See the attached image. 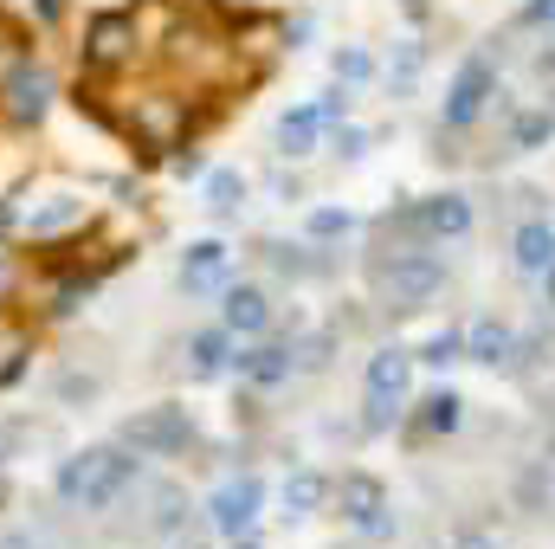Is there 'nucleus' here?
<instances>
[{"label":"nucleus","mask_w":555,"mask_h":549,"mask_svg":"<svg viewBox=\"0 0 555 549\" xmlns=\"http://www.w3.org/2000/svg\"><path fill=\"white\" fill-rule=\"evenodd\" d=\"M142 485V459L124 439H104V446H78L59 459L52 472V498L78 518H111L130 491Z\"/></svg>","instance_id":"1"},{"label":"nucleus","mask_w":555,"mask_h":549,"mask_svg":"<svg viewBox=\"0 0 555 549\" xmlns=\"http://www.w3.org/2000/svg\"><path fill=\"white\" fill-rule=\"evenodd\" d=\"M375 291L395 317L408 310H426L439 291H446V259L433 246H401V253H382L375 259Z\"/></svg>","instance_id":"2"},{"label":"nucleus","mask_w":555,"mask_h":549,"mask_svg":"<svg viewBox=\"0 0 555 549\" xmlns=\"http://www.w3.org/2000/svg\"><path fill=\"white\" fill-rule=\"evenodd\" d=\"M408 388H414V349L382 343L362 369V433H388L408 413Z\"/></svg>","instance_id":"3"},{"label":"nucleus","mask_w":555,"mask_h":549,"mask_svg":"<svg viewBox=\"0 0 555 549\" xmlns=\"http://www.w3.org/2000/svg\"><path fill=\"white\" fill-rule=\"evenodd\" d=\"M117 439H124L137 459H181V452L201 439V426H194V408H188V401H155V408L130 413V420L117 426Z\"/></svg>","instance_id":"4"},{"label":"nucleus","mask_w":555,"mask_h":549,"mask_svg":"<svg viewBox=\"0 0 555 549\" xmlns=\"http://www.w3.org/2000/svg\"><path fill=\"white\" fill-rule=\"evenodd\" d=\"M491 104H498V59H491V52H472V59H459L452 85H446V98H439V130L465 137V130L485 124Z\"/></svg>","instance_id":"5"},{"label":"nucleus","mask_w":555,"mask_h":549,"mask_svg":"<svg viewBox=\"0 0 555 549\" xmlns=\"http://www.w3.org/2000/svg\"><path fill=\"white\" fill-rule=\"evenodd\" d=\"M330 505H343V524H349L362 544H395V537H401V518H395L388 485H382L375 472H343L336 491H330Z\"/></svg>","instance_id":"6"},{"label":"nucleus","mask_w":555,"mask_h":549,"mask_svg":"<svg viewBox=\"0 0 555 549\" xmlns=\"http://www.w3.org/2000/svg\"><path fill=\"white\" fill-rule=\"evenodd\" d=\"M52 98H59L52 72L33 52H13V65L0 72V111H7V124L13 130H39L52 117Z\"/></svg>","instance_id":"7"},{"label":"nucleus","mask_w":555,"mask_h":549,"mask_svg":"<svg viewBox=\"0 0 555 549\" xmlns=\"http://www.w3.org/2000/svg\"><path fill=\"white\" fill-rule=\"evenodd\" d=\"M137 46H142V26H137V13H124V7H111V13H98V20L85 26V46H78V65H85L91 78H117L124 65H137Z\"/></svg>","instance_id":"8"},{"label":"nucleus","mask_w":555,"mask_h":549,"mask_svg":"<svg viewBox=\"0 0 555 549\" xmlns=\"http://www.w3.org/2000/svg\"><path fill=\"white\" fill-rule=\"evenodd\" d=\"M259 511H266V478L259 472H240V478H227V485L207 491V524H214L220 544L253 537L259 531Z\"/></svg>","instance_id":"9"},{"label":"nucleus","mask_w":555,"mask_h":549,"mask_svg":"<svg viewBox=\"0 0 555 549\" xmlns=\"http://www.w3.org/2000/svg\"><path fill=\"white\" fill-rule=\"evenodd\" d=\"M220 323L240 336V343H253V336H272V323H278V304H272V291L266 284H253V278H227L220 284Z\"/></svg>","instance_id":"10"},{"label":"nucleus","mask_w":555,"mask_h":549,"mask_svg":"<svg viewBox=\"0 0 555 549\" xmlns=\"http://www.w3.org/2000/svg\"><path fill=\"white\" fill-rule=\"evenodd\" d=\"M414 214H420V240H426V246H452V240H465V233L478 227V207H472V194H459V188L414 201Z\"/></svg>","instance_id":"11"},{"label":"nucleus","mask_w":555,"mask_h":549,"mask_svg":"<svg viewBox=\"0 0 555 549\" xmlns=\"http://www.w3.org/2000/svg\"><path fill=\"white\" fill-rule=\"evenodd\" d=\"M175 278H181V291L188 297H220V284L233 278V253H227V240H188V253H181V266H175Z\"/></svg>","instance_id":"12"},{"label":"nucleus","mask_w":555,"mask_h":549,"mask_svg":"<svg viewBox=\"0 0 555 549\" xmlns=\"http://www.w3.org/2000/svg\"><path fill=\"white\" fill-rule=\"evenodd\" d=\"M233 375H240L246 388H259V395L284 388V382H291V343H278V336L240 343V349H233Z\"/></svg>","instance_id":"13"},{"label":"nucleus","mask_w":555,"mask_h":549,"mask_svg":"<svg viewBox=\"0 0 555 549\" xmlns=\"http://www.w3.org/2000/svg\"><path fill=\"white\" fill-rule=\"evenodd\" d=\"M233 349H240V336H233L227 323H207V330H194V336L181 343L188 382H220V375H233Z\"/></svg>","instance_id":"14"},{"label":"nucleus","mask_w":555,"mask_h":549,"mask_svg":"<svg viewBox=\"0 0 555 549\" xmlns=\"http://www.w3.org/2000/svg\"><path fill=\"white\" fill-rule=\"evenodd\" d=\"M330 491H336V478H330V472H317V465H291V472H284V485H278V505H284V518H291V524H304V518H317V511L330 505Z\"/></svg>","instance_id":"15"},{"label":"nucleus","mask_w":555,"mask_h":549,"mask_svg":"<svg viewBox=\"0 0 555 549\" xmlns=\"http://www.w3.org/2000/svg\"><path fill=\"white\" fill-rule=\"evenodd\" d=\"M465 362H478V369H517V330L511 323H498V317H478L472 330H465Z\"/></svg>","instance_id":"16"},{"label":"nucleus","mask_w":555,"mask_h":549,"mask_svg":"<svg viewBox=\"0 0 555 549\" xmlns=\"http://www.w3.org/2000/svg\"><path fill=\"white\" fill-rule=\"evenodd\" d=\"M130 130H137L149 149H181V137H188V98H149Z\"/></svg>","instance_id":"17"},{"label":"nucleus","mask_w":555,"mask_h":549,"mask_svg":"<svg viewBox=\"0 0 555 549\" xmlns=\"http://www.w3.org/2000/svg\"><path fill=\"white\" fill-rule=\"evenodd\" d=\"M272 149L284 162H310V155L323 149V117H317V104H291L272 130Z\"/></svg>","instance_id":"18"},{"label":"nucleus","mask_w":555,"mask_h":549,"mask_svg":"<svg viewBox=\"0 0 555 549\" xmlns=\"http://www.w3.org/2000/svg\"><path fill=\"white\" fill-rule=\"evenodd\" d=\"M511 266L524 278H543L555 266V227L543 220V214H530L517 233H511Z\"/></svg>","instance_id":"19"},{"label":"nucleus","mask_w":555,"mask_h":549,"mask_svg":"<svg viewBox=\"0 0 555 549\" xmlns=\"http://www.w3.org/2000/svg\"><path fill=\"white\" fill-rule=\"evenodd\" d=\"M459 426H465V395H459V388H433V395H420L414 439H452Z\"/></svg>","instance_id":"20"},{"label":"nucleus","mask_w":555,"mask_h":549,"mask_svg":"<svg viewBox=\"0 0 555 549\" xmlns=\"http://www.w3.org/2000/svg\"><path fill=\"white\" fill-rule=\"evenodd\" d=\"M246 194H253V181H246L240 168H207V175H201V207H207L214 220H233V214L246 207Z\"/></svg>","instance_id":"21"},{"label":"nucleus","mask_w":555,"mask_h":549,"mask_svg":"<svg viewBox=\"0 0 555 549\" xmlns=\"http://www.w3.org/2000/svg\"><path fill=\"white\" fill-rule=\"evenodd\" d=\"M33 240H52V233H72V227H85V201L78 194H52V201H39L26 220H20Z\"/></svg>","instance_id":"22"},{"label":"nucleus","mask_w":555,"mask_h":549,"mask_svg":"<svg viewBox=\"0 0 555 549\" xmlns=\"http://www.w3.org/2000/svg\"><path fill=\"white\" fill-rule=\"evenodd\" d=\"M336 349H343L336 330H304V336H291V375H323V369L336 362Z\"/></svg>","instance_id":"23"},{"label":"nucleus","mask_w":555,"mask_h":549,"mask_svg":"<svg viewBox=\"0 0 555 549\" xmlns=\"http://www.w3.org/2000/svg\"><path fill=\"white\" fill-rule=\"evenodd\" d=\"M266 259H272V272L291 278V284L330 272V259H323V246H317V240H304V246H266Z\"/></svg>","instance_id":"24"},{"label":"nucleus","mask_w":555,"mask_h":549,"mask_svg":"<svg viewBox=\"0 0 555 549\" xmlns=\"http://www.w3.org/2000/svg\"><path fill=\"white\" fill-rule=\"evenodd\" d=\"M188 518H194V505H188V491H175V485H162V491H155V511H149V537H162V544H175V537H188Z\"/></svg>","instance_id":"25"},{"label":"nucleus","mask_w":555,"mask_h":549,"mask_svg":"<svg viewBox=\"0 0 555 549\" xmlns=\"http://www.w3.org/2000/svg\"><path fill=\"white\" fill-rule=\"evenodd\" d=\"M555 137V98H543V104H530L517 124H511V149L517 155H530V149H543V142Z\"/></svg>","instance_id":"26"},{"label":"nucleus","mask_w":555,"mask_h":549,"mask_svg":"<svg viewBox=\"0 0 555 549\" xmlns=\"http://www.w3.org/2000/svg\"><path fill=\"white\" fill-rule=\"evenodd\" d=\"M349 233H356V214L349 207H310L304 214V240H317V246H336Z\"/></svg>","instance_id":"27"},{"label":"nucleus","mask_w":555,"mask_h":549,"mask_svg":"<svg viewBox=\"0 0 555 549\" xmlns=\"http://www.w3.org/2000/svg\"><path fill=\"white\" fill-rule=\"evenodd\" d=\"M330 78H336V85H349V91H362V85L375 78L369 46H336V52H330Z\"/></svg>","instance_id":"28"},{"label":"nucleus","mask_w":555,"mask_h":549,"mask_svg":"<svg viewBox=\"0 0 555 549\" xmlns=\"http://www.w3.org/2000/svg\"><path fill=\"white\" fill-rule=\"evenodd\" d=\"M414 362H426V369H452V362H465V330H433L426 343L414 349Z\"/></svg>","instance_id":"29"},{"label":"nucleus","mask_w":555,"mask_h":549,"mask_svg":"<svg viewBox=\"0 0 555 549\" xmlns=\"http://www.w3.org/2000/svg\"><path fill=\"white\" fill-rule=\"evenodd\" d=\"M323 137H330V155H336V162H362V155L375 149V137H369L362 124H336V130H323Z\"/></svg>","instance_id":"30"},{"label":"nucleus","mask_w":555,"mask_h":549,"mask_svg":"<svg viewBox=\"0 0 555 549\" xmlns=\"http://www.w3.org/2000/svg\"><path fill=\"white\" fill-rule=\"evenodd\" d=\"M310 104H317L323 130H336V124H349V111H356V91H349V85H330V91H317Z\"/></svg>","instance_id":"31"},{"label":"nucleus","mask_w":555,"mask_h":549,"mask_svg":"<svg viewBox=\"0 0 555 549\" xmlns=\"http://www.w3.org/2000/svg\"><path fill=\"white\" fill-rule=\"evenodd\" d=\"M420 65H426V46H414V39H408V46H401V59H395V72H388L395 98H408V91L420 85Z\"/></svg>","instance_id":"32"},{"label":"nucleus","mask_w":555,"mask_h":549,"mask_svg":"<svg viewBox=\"0 0 555 549\" xmlns=\"http://www.w3.org/2000/svg\"><path fill=\"white\" fill-rule=\"evenodd\" d=\"M168 175L175 181H201L207 175V155L201 149H168Z\"/></svg>","instance_id":"33"},{"label":"nucleus","mask_w":555,"mask_h":549,"mask_svg":"<svg viewBox=\"0 0 555 549\" xmlns=\"http://www.w3.org/2000/svg\"><path fill=\"white\" fill-rule=\"evenodd\" d=\"M98 375H59V401H98Z\"/></svg>","instance_id":"34"},{"label":"nucleus","mask_w":555,"mask_h":549,"mask_svg":"<svg viewBox=\"0 0 555 549\" xmlns=\"http://www.w3.org/2000/svg\"><path fill=\"white\" fill-rule=\"evenodd\" d=\"M446 549H498V537H491V531H478V524H459Z\"/></svg>","instance_id":"35"},{"label":"nucleus","mask_w":555,"mask_h":549,"mask_svg":"<svg viewBox=\"0 0 555 549\" xmlns=\"http://www.w3.org/2000/svg\"><path fill=\"white\" fill-rule=\"evenodd\" d=\"M524 26H555V0H530L524 7Z\"/></svg>","instance_id":"36"},{"label":"nucleus","mask_w":555,"mask_h":549,"mask_svg":"<svg viewBox=\"0 0 555 549\" xmlns=\"http://www.w3.org/2000/svg\"><path fill=\"white\" fill-rule=\"evenodd\" d=\"M537 284H543V304H550V310H555V266H550V272H543V278H537Z\"/></svg>","instance_id":"37"},{"label":"nucleus","mask_w":555,"mask_h":549,"mask_svg":"<svg viewBox=\"0 0 555 549\" xmlns=\"http://www.w3.org/2000/svg\"><path fill=\"white\" fill-rule=\"evenodd\" d=\"M227 549H266V544H259V537H233Z\"/></svg>","instance_id":"38"},{"label":"nucleus","mask_w":555,"mask_h":549,"mask_svg":"<svg viewBox=\"0 0 555 549\" xmlns=\"http://www.w3.org/2000/svg\"><path fill=\"white\" fill-rule=\"evenodd\" d=\"M162 549H201V544L194 537H175V544H162Z\"/></svg>","instance_id":"39"},{"label":"nucleus","mask_w":555,"mask_h":549,"mask_svg":"<svg viewBox=\"0 0 555 549\" xmlns=\"http://www.w3.org/2000/svg\"><path fill=\"white\" fill-rule=\"evenodd\" d=\"M330 549H356V544H330Z\"/></svg>","instance_id":"40"}]
</instances>
